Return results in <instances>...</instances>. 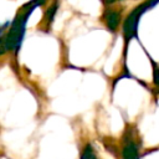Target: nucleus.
I'll return each instance as SVG.
<instances>
[{"instance_id": "f257e3e1", "label": "nucleus", "mask_w": 159, "mask_h": 159, "mask_svg": "<svg viewBox=\"0 0 159 159\" xmlns=\"http://www.w3.org/2000/svg\"><path fill=\"white\" fill-rule=\"evenodd\" d=\"M82 159H97V158H96V155L93 154V152H92V149H91V147H89V145L84 149L83 155H82Z\"/></svg>"}]
</instances>
